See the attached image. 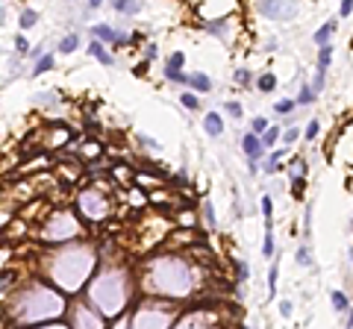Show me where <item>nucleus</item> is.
<instances>
[{"label":"nucleus","mask_w":353,"mask_h":329,"mask_svg":"<svg viewBox=\"0 0 353 329\" xmlns=\"http://www.w3.org/2000/svg\"><path fill=\"white\" fill-rule=\"evenodd\" d=\"M242 147H244V153H247L250 162H256V159L262 156V141H259V135H253V132H247V135L242 138Z\"/></svg>","instance_id":"nucleus-1"},{"label":"nucleus","mask_w":353,"mask_h":329,"mask_svg":"<svg viewBox=\"0 0 353 329\" xmlns=\"http://www.w3.org/2000/svg\"><path fill=\"white\" fill-rule=\"evenodd\" d=\"M203 129H206L212 138H215V135H221V132H224V118H221L218 112H209V115L203 118Z\"/></svg>","instance_id":"nucleus-2"},{"label":"nucleus","mask_w":353,"mask_h":329,"mask_svg":"<svg viewBox=\"0 0 353 329\" xmlns=\"http://www.w3.org/2000/svg\"><path fill=\"white\" fill-rule=\"evenodd\" d=\"M91 32H94V38L97 41H124V35H118L112 26H106V24H97V26H91Z\"/></svg>","instance_id":"nucleus-3"},{"label":"nucleus","mask_w":353,"mask_h":329,"mask_svg":"<svg viewBox=\"0 0 353 329\" xmlns=\"http://www.w3.org/2000/svg\"><path fill=\"white\" fill-rule=\"evenodd\" d=\"M333 32H336V18L333 21H327L318 32H315V44H321V47H327V41L333 38Z\"/></svg>","instance_id":"nucleus-4"},{"label":"nucleus","mask_w":353,"mask_h":329,"mask_svg":"<svg viewBox=\"0 0 353 329\" xmlns=\"http://www.w3.org/2000/svg\"><path fill=\"white\" fill-rule=\"evenodd\" d=\"M88 53H91L97 62H103V65H112V62H115V59L103 50V44H100V41H91V44H88Z\"/></svg>","instance_id":"nucleus-5"},{"label":"nucleus","mask_w":353,"mask_h":329,"mask_svg":"<svg viewBox=\"0 0 353 329\" xmlns=\"http://www.w3.org/2000/svg\"><path fill=\"white\" fill-rule=\"evenodd\" d=\"M189 85L197 88V91H209V88H212L209 76H203V74H191V76H189Z\"/></svg>","instance_id":"nucleus-6"},{"label":"nucleus","mask_w":353,"mask_h":329,"mask_svg":"<svg viewBox=\"0 0 353 329\" xmlns=\"http://www.w3.org/2000/svg\"><path fill=\"white\" fill-rule=\"evenodd\" d=\"M295 103H298V106H312V103H315V91H312V85H303Z\"/></svg>","instance_id":"nucleus-7"},{"label":"nucleus","mask_w":353,"mask_h":329,"mask_svg":"<svg viewBox=\"0 0 353 329\" xmlns=\"http://www.w3.org/2000/svg\"><path fill=\"white\" fill-rule=\"evenodd\" d=\"M333 62V47L327 44V47H321L318 50V71H327V65Z\"/></svg>","instance_id":"nucleus-8"},{"label":"nucleus","mask_w":353,"mask_h":329,"mask_svg":"<svg viewBox=\"0 0 353 329\" xmlns=\"http://www.w3.org/2000/svg\"><path fill=\"white\" fill-rule=\"evenodd\" d=\"M259 141H262V150H265V147H274V144L280 141V127H271V129H268Z\"/></svg>","instance_id":"nucleus-9"},{"label":"nucleus","mask_w":353,"mask_h":329,"mask_svg":"<svg viewBox=\"0 0 353 329\" xmlns=\"http://www.w3.org/2000/svg\"><path fill=\"white\" fill-rule=\"evenodd\" d=\"M330 300H333L336 312H348V309H351V303H348V297H345L342 291H333V294H330Z\"/></svg>","instance_id":"nucleus-10"},{"label":"nucleus","mask_w":353,"mask_h":329,"mask_svg":"<svg viewBox=\"0 0 353 329\" xmlns=\"http://www.w3.org/2000/svg\"><path fill=\"white\" fill-rule=\"evenodd\" d=\"M262 12L271 15V18H286V15H292L295 9H292V6H286V9H280V6H262Z\"/></svg>","instance_id":"nucleus-11"},{"label":"nucleus","mask_w":353,"mask_h":329,"mask_svg":"<svg viewBox=\"0 0 353 329\" xmlns=\"http://www.w3.org/2000/svg\"><path fill=\"white\" fill-rule=\"evenodd\" d=\"M165 76H168L171 82H189V76H186L180 68H174V65H168V68H165Z\"/></svg>","instance_id":"nucleus-12"},{"label":"nucleus","mask_w":353,"mask_h":329,"mask_svg":"<svg viewBox=\"0 0 353 329\" xmlns=\"http://www.w3.org/2000/svg\"><path fill=\"white\" fill-rule=\"evenodd\" d=\"M180 103H183L186 109H197V106H200V100H197L194 91H183V94H180Z\"/></svg>","instance_id":"nucleus-13"},{"label":"nucleus","mask_w":353,"mask_h":329,"mask_svg":"<svg viewBox=\"0 0 353 329\" xmlns=\"http://www.w3.org/2000/svg\"><path fill=\"white\" fill-rule=\"evenodd\" d=\"M35 21H38L35 9H24V12H21V26H24V29H29V26L35 24Z\"/></svg>","instance_id":"nucleus-14"},{"label":"nucleus","mask_w":353,"mask_h":329,"mask_svg":"<svg viewBox=\"0 0 353 329\" xmlns=\"http://www.w3.org/2000/svg\"><path fill=\"white\" fill-rule=\"evenodd\" d=\"M77 44H80L77 35H65V38L59 41V50H62V53H71V50H77Z\"/></svg>","instance_id":"nucleus-15"},{"label":"nucleus","mask_w":353,"mask_h":329,"mask_svg":"<svg viewBox=\"0 0 353 329\" xmlns=\"http://www.w3.org/2000/svg\"><path fill=\"white\" fill-rule=\"evenodd\" d=\"M274 85H277V76H274V74H262V76H259V88H262V91H271Z\"/></svg>","instance_id":"nucleus-16"},{"label":"nucleus","mask_w":353,"mask_h":329,"mask_svg":"<svg viewBox=\"0 0 353 329\" xmlns=\"http://www.w3.org/2000/svg\"><path fill=\"white\" fill-rule=\"evenodd\" d=\"M50 68H53V56H44V59H38V65H35L32 74H44V71H50Z\"/></svg>","instance_id":"nucleus-17"},{"label":"nucleus","mask_w":353,"mask_h":329,"mask_svg":"<svg viewBox=\"0 0 353 329\" xmlns=\"http://www.w3.org/2000/svg\"><path fill=\"white\" fill-rule=\"evenodd\" d=\"M268 132V121L265 118H253V135H265Z\"/></svg>","instance_id":"nucleus-18"},{"label":"nucleus","mask_w":353,"mask_h":329,"mask_svg":"<svg viewBox=\"0 0 353 329\" xmlns=\"http://www.w3.org/2000/svg\"><path fill=\"white\" fill-rule=\"evenodd\" d=\"M236 82H239V85H250V71H247V68L236 71Z\"/></svg>","instance_id":"nucleus-19"},{"label":"nucleus","mask_w":353,"mask_h":329,"mask_svg":"<svg viewBox=\"0 0 353 329\" xmlns=\"http://www.w3.org/2000/svg\"><path fill=\"white\" fill-rule=\"evenodd\" d=\"M292 109H295V100H280V103H277V112H280V115H289Z\"/></svg>","instance_id":"nucleus-20"},{"label":"nucleus","mask_w":353,"mask_h":329,"mask_svg":"<svg viewBox=\"0 0 353 329\" xmlns=\"http://www.w3.org/2000/svg\"><path fill=\"white\" fill-rule=\"evenodd\" d=\"M262 253H265V256H268V259H271V256H274V235H271V232H268V235H265V247H262Z\"/></svg>","instance_id":"nucleus-21"},{"label":"nucleus","mask_w":353,"mask_h":329,"mask_svg":"<svg viewBox=\"0 0 353 329\" xmlns=\"http://www.w3.org/2000/svg\"><path fill=\"white\" fill-rule=\"evenodd\" d=\"M321 88H324V71H318L312 79V91H321Z\"/></svg>","instance_id":"nucleus-22"},{"label":"nucleus","mask_w":353,"mask_h":329,"mask_svg":"<svg viewBox=\"0 0 353 329\" xmlns=\"http://www.w3.org/2000/svg\"><path fill=\"white\" fill-rule=\"evenodd\" d=\"M351 12H353V3H351V0H345V3L339 6V18H348Z\"/></svg>","instance_id":"nucleus-23"},{"label":"nucleus","mask_w":353,"mask_h":329,"mask_svg":"<svg viewBox=\"0 0 353 329\" xmlns=\"http://www.w3.org/2000/svg\"><path fill=\"white\" fill-rule=\"evenodd\" d=\"M15 47H18V53H27V50H29V44H27V38H24V35H18V38H15Z\"/></svg>","instance_id":"nucleus-24"},{"label":"nucleus","mask_w":353,"mask_h":329,"mask_svg":"<svg viewBox=\"0 0 353 329\" xmlns=\"http://www.w3.org/2000/svg\"><path fill=\"white\" fill-rule=\"evenodd\" d=\"M183 62H186V56H183V53H174V56L168 59V65H174V68H183Z\"/></svg>","instance_id":"nucleus-25"},{"label":"nucleus","mask_w":353,"mask_h":329,"mask_svg":"<svg viewBox=\"0 0 353 329\" xmlns=\"http://www.w3.org/2000/svg\"><path fill=\"white\" fill-rule=\"evenodd\" d=\"M298 262H300V265H309V250H306V247L298 250Z\"/></svg>","instance_id":"nucleus-26"},{"label":"nucleus","mask_w":353,"mask_h":329,"mask_svg":"<svg viewBox=\"0 0 353 329\" xmlns=\"http://www.w3.org/2000/svg\"><path fill=\"white\" fill-rule=\"evenodd\" d=\"M280 315H283V318H292V303H289V300L280 303Z\"/></svg>","instance_id":"nucleus-27"},{"label":"nucleus","mask_w":353,"mask_h":329,"mask_svg":"<svg viewBox=\"0 0 353 329\" xmlns=\"http://www.w3.org/2000/svg\"><path fill=\"white\" fill-rule=\"evenodd\" d=\"M227 112H230L233 118H239V115H242V106H239V103H227Z\"/></svg>","instance_id":"nucleus-28"},{"label":"nucleus","mask_w":353,"mask_h":329,"mask_svg":"<svg viewBox=\"0 0 353 329\" xmlns=\"http://www.w3.org/2000/svg\"><path fill=\"white\" fill-rule=\"evenodd\" d=\"M318 135V121H312L309 127H306V138H315Z\"/></svg>","instance_id":"nucleus-29"},{"label":"nucleus","mask_w":353,"mask_h":329,"mask_svg":"<svg viewBox=\"0 0 353 329\" xmlns=\"http://www.w3.org/2000/svg\"><path fill=\"white\" fill-rule=\"evenodd\" d=\"M295 138H298V129H286V135H283V141H286V144H292Z\"/></svg>","instance_id":"nucleus-30"}]
</instances>
